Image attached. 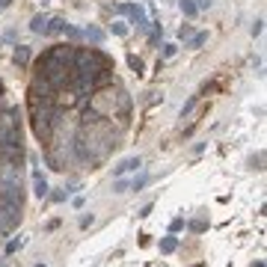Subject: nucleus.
<instances>
[{"label": "nucleus", "instance_id": "1", "mask_svg": "<svg viewBox=\"0 0 267 267\" xmlns=\"http://www.w3.org/2000/svg\"><path fill=\"white\" fill-rule=\"evenodd\" d=\"M18 220H21V208L18 205H12V202H6V199H0V229H15L18 226Z\"/></svg>", "mask_w": 267, "mask_h": 267}, {"label": "nucleus", "instance_id": "2", "mask_svg": "<svg viewBox=\"0 0 267 267\" xmlns=\"http://www.w3.org/2000/svg\"><path fill=\"white\" fill-rule=\"evenodd\" d=\"M48 53H51L53 59L65 62V65H71V62H74V48H71V45H56V48H51Z\"/></svg>", "mask_w": 267, "mask_h": 267}, {"label": "nucleus", "instance_id": "3", "mask_svg": "<svg viewBox=\"0 0 267 267\" xmlns=\"http://www.w3.org/2000/svg\"><path fill=\"white\" fill-rule=\"evenodd\" d=\"M131 18H134L137 30H143V33L149 30V18H146V9H143V6H134V9H131Z\"/></svg>", "mask_w": 267, "mask_h": 267}, {"label": "nucleus", "instance_id": "4", "mask_svg": "<svg viewBox=\"0 0 267 267\" xmlns=\"http://www.w3.org/2000/svg\"><path fill=\"white\" fill-rule=\"evenodd\" d=\"M143 166V160L140 158H128V160H122L116 169H113V175H125V172H131V169H140Z\"/></svg>", "mask_w": 267, "mask_h": 267}, {"label": "nucleus", "instance_id": "5", "mask_svg": "<svg viewBox=\"0 0 267 267\" xmlns=\"http://www.w3.org/2000/svg\"><path fill=\"white\" fill-rule=\"evenodd\" d=\"M48 21H51V15H45V12H42V15H33V21H30V30L45 36V30H48Z\"/></svg>", "mask_w": 267, "mask_h": 267}, {"label": "nucleus", "instance_id": "6", "mask_svg": "<svg viewBox=\"0 0 267 267\" xmlns=\"http://www.w3.org/2000/svg\"><path fill=\"white\" fill-rule=\"evenodd\" d=\"M33 187H36V196L42 199V196H48V181L42 178V172L39 169H33Z\"/></svg>", "mask_w": 267, "mask_h": 267}, {"label": "nucleus", "instance_id": "7", "mask_svg": "<svg viewBox=\"0 0 267 267\" xmlns=\"http://www.w3.org/2000/svg\"><path fill=\"white\" fill-rule=\"evenodd\" d=\"M62 30H65V18H51L45 36H56V33H62Z\"/></svg>", "mask_w": 267, "mask_h": 267}, {"label": "nucleus", "instance_id": "8", "mask_svg": "<svg viewBox=\"0 0 267 267\" xmlns=\"http://www.w3.org/2000/svg\"><path fill=\"white\" fill-rule=\"evenodd\" d=\"M15 62H18V65L30 62V48H27V45H18V48H15Z\"/></svg>", "mask_w": 267, "mask_h": 267}, {"label": "nucleus", "instance_id": "9", "mask_svg": "<svg viewBox=\"0 0 267 267\" xmlns=\"http://www.w3.org/2000/svg\"><path fill=\"white\" fill-rule=\"evenodd\" d=\"M178 6H181V12H184L187 18H196V15H199V6H196L193 0H181Z\"/></svg>", "mask_w": 267, "mask_h": 267}, {"label": "nucleus", "instance_id": "10", "mask_svg": "<svg viewBox=\"0 0 267 267\" xmlns=\"http://www.w3.org/2000/svg\"><path fill=\"white\" fill-rule=\"evenodd\" d=\"M83 36H86L89 42H95V45H98V42H104V33H101L98 27H86V30H83Z\"/></svg>", "mask_w": 267, "mask_h": 267}, {"label": "nucleus", "instance_id": "11", "mask_svg": "<svg viewBox=\"0 0 267 267\" xmlns=\"http://www.w3.org/2000/svg\"><path fill=\"white\" fill-rule=\"evenodd\" d=\"M175 247H178L175 238H163V241H160V253H175Z\"/></svg>", "mask_w": 267, "mask_h": 267}, {"label": "nucleus", "instance_id": "12", "mask_svg": "<svg viewBox=\"0 0 267 267\" xmlns=\"http://www.w3.org/2000/svg\"><path fill=\"white\" fill-rule=\"evenodd\" d=\"M68 39H83V30H77V27H71V24H65V30H62Z\"/></svg>", "mask_w": 267, "mask_h": 267}, {"label": "nucleus", "instance_id": "13", "mask_svg": "<svg viewBox=\"0 0 267 267\" xmlns=\"http://www.w3.org/2000/svg\"><path fill=\"white\" fill-rule=\"evenodd\" d=\"M175 51H178V45H172V42H166L160 53H163V59H169V56H175Z\"/></svg>", "mask_w": 267, "mask_h": 267}, {"label": "nucleus", "instance_id": "14", "mask_svg": "<svg viewBox=\"0 0 267 267\" xmlns=\"http://www.w3.org/2000/svg\"><path fill=\"white\" fill-rule=\"evenodd\" d=\"M205 42H208V33H196L193 42H190V48H199V45H205Z\"/></svg>", "mask_w": 267, "mask_h": 267}, {"label": "nucleus", "instance_id": "15", "mask_svg": "<svg viewBox=\"0 0 267 267\" xmlns=\"http://www.w3.org/2000/svg\"><path fill=\"white\" fill-rule=\"evenodd\" d=\"M128 65H131V68H134L137 74L143 71V59H140V56H128Z\"/></svg>", "mask_w": 267, "mask_h": 267}, {"label": "nucleus", "instance_id": "16", "mask_svg": "<svg viewBox=\"0 0 267 267\" xmlns=\"http://www.w3.org/2000/svg\"><path fill=\"white\" fill-rule=\"evenodd\" d=\"M149 184V175H140V178H134V184H131V190H143Z\"/></svg>", "mask_w": 267, "mask_h": 267}, {"label": "nucleus", "instance_id": "17", "mask_svg": "<svg viewBox=\"0 0 267 267\" xmlns=\"http://www.w3.org/2000/svg\"><path fill=\"white\" fill-rule=\"evenodd\" d=\"M128 187H131V184H128V181H125V178H119V181H116V193H125V190H128Z\"/></svg>", "mask_w": 267, "mask_h": 267}, {"label": "nucleus", "instance_id": "18", "mask_svg": "<svg viewBox=\"0 0 267 267\" xmlns=\"http://www.w3.org/2000/svg\"><path fill=\"white\" fill-rule=\"evenodd\" d=\"M113 33H116V36H125V33H128V27H125V24H116V27H113Z\"/></svg>", "mask_w": 267, "mask_h": 267}, {"label": "nucleus", "instance_id": "19", "mask_svg": "<svg viewBox=\"0 0 267 267\" xmlns=\"http://www.w3.org/2000/svg\"><path fill=\"white\" fill-rule=\"evenodd\" d=\"M196 6H199V9H208V6H211V0H199Z\"/></svg>", "mask_w": 267, "mask_h": 267}, {"label": "nucleus", "instance_id": "20", "mask_svg": "<svg viewBox=\"0 0 267 267\" xmlns=\"http://www.w3.org/2000/svg\"><path fill=\"white\" fill-rule=\"evenodd\" d=\"M6 3H9V0H0V9H3V6H6Z\"/></svg>", "mask_w": 267, "mask_h": 267}, {"label": "nucleus", "instance_id": "21", "mask_svg": "<svg viewBox=\"0 0 267 267\" xmlns=\"http://www.w3.org/2000/svg\"><path fill=\"white\" fill-rule=\"evenodd\" d=\"M0 92H3V83H0Z\"/></svg>", "mask_w": 267, "mask_h": 267}]
</instances>
